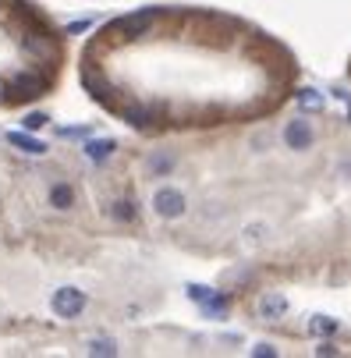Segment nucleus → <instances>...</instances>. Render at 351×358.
<instances>
[{
  "label": "nucleus",
  "instance_id": "1",
  "mask_svg": "<svg viewBox=\"0 0 351 358\" xmlns=\"http://www.w3.org/2000/svg\"><path fill=\"white\" fill-rule=\"evenodd\" d=\"M50 305H54V313H57L61 320H75V316H82V309H85V294H82L78 287H61V291H54Z\"/></svg>",
  "mask_w": 351,
  "mask_h": 358
},
{
  "label": "nucleus",
  "instance_id": "2",
  "mask_svg": "<svg viewBox=\"0 0 351 358\" xmlns=\"http://www.w3.org/2000/svg\"><path fill=\"white\" fill-rule=\"evenodd\" d=\"M153 210H157L164 220H174V217L185 213V195H181L178 188H160V192L153 195Z\"/></svg>",
  "mask_w": 351,
  "mask_h": 358
},
{
  "label": "nucleus",
  "instance_id": "3",
  "mask_svg": "<svg viewBox=\"0 0 351 358\" xmlns=\"http://www.w3.org/2000/svg\"><path fill=\"white\" fill-rule=\"evenodd\" d=\"M313 138H316V131H313L309 117H294V121H287V128H284V142H287V149H309Z\"/></svg>",
  "mask_w": 351,
  "mask_h": 358
},
{
  "label": "nucleus",
  "instance_id": "4",
  "mask_svg": "<svg viewBox=\"0 0 351 358\" xmlns=\"http://www.w3.org/2000/svg\"><path fill=\"white\" fill-rule=\"evenodd\" d=\"M284 313H287V298H284V294L270 291V294L259 298V316H263V320H280Z\"/></svg>",
  "mask_w": 351,
  "mask_h": 358
},
{
  "label": "nucleus",
  "instance_id": "5",
  "mask_svg": "<svg viewBox=\"0 0 351 358\" xmlns=\"http://www.w3.org/2000/svg\"><path fill=\"white\" fill-rule=\"evenodd\" d=\"M8 142H11V145H18L22 152H32V157L46 152V145H43V142H36V138H29V135H22V131H11V135H8Z\"/></svg>",
  "mask_w": 351,
  "mask_h": 358
},
{
  "label": "nucleus",
  "instance_id": "6",
  "mask_svg": "<svg viewBox=\"0 0 351 358\" xmlns=\"http://www.w3.org/2000/svg\"><path fill=\"white\" fill-rule=\"evenodd\" d=\"M50 202H54L57 210H68L71 202H75V192H71V185H54V188H50Z\"/></svg>",
  "mask_w": 351,
  "mask_h": 358
},
{
  "label": "nucleus",
  "instance_id": "7",
  "mask_svg": "<svg viewBox=\"0 0 351 358\" xmlns=\"http://www.w3.org/2000/svg\"><path fill=\"white\" fill-rule=\"evenodd\" d=\"M85 152H89L92 160H107L110 152H114V142H107V138H103V142H89V145H85Z\"/></svg>",
  "mask_w": 351,
  "mask_h": 358
},
{
  "label": "nucleus",
  "instance_id": "8",
  "mask_svg": "<svg viewBox=\"0 0 351 358\" xmlns=\"http://www.w3.org/2000/svg\"><path fill=\"white\" fill-rule=\"evenodd\" d=\"M89 355H117V344L107 341V337H99V341L89 344Z\"/></svg>",
  "mask_w": 351,
  "mask_h": 358
},
{
  "label": "nucleus",
  "instance_id": "9",
  "mask_svg": "<svg viewBox=\"0 0 351 358\" xmlns=\"http://www.w3.org/2000/svg\"><path fill=\"white\" fill-rule=\"evenodd\" d=\"M43 124H46V114H29V117H25V128H29V131H36V128H43Z\"/></svg>",
  "mask_w": 351,
  "mask_h": 358
},
{
  "label": "nucleus",
  "instance_id": "10",
  "mask_svg": "<svg viewBox=\"0 0 351 358\" xmlns=\"http://www.w3.org/2000/svg\"><path fill=\"white\" fill-rule=\"evenodd\" d=\"M171 167H174L171 157H157V160H153V174H164V171H171Z\"/></svg>",
  "mask_w": 351,
  "mask_h": 358
},
{
  "label": "nucleus",
  "instance_id": "11",
  "mask_svg": "<svg viewBox=\"0 0 351 358\" xmlns=\"http://www.w3.org/2000/svg\"><path fill=\"white\" fill-rule=\"evenodd\" d=\"M121 220H131V210H128V202H117V210H114Z\"/></svg>",
  "mask_w": 351,
  "mask_h": 358
},
{
  "label": "nucleus",
  "instance_id": "12",
  "mask_svg": "<svg viewBox=\"0 0 351 358\" xmlns=\"http://www.w3.org/2000/svg\"><path fill=\"white\" fill-rule=\"evenodd\" d=\"M4 99H11V96H8V85L0 82V103H4Z\"/></svg>",
  "mask_w": 351,
  "mask_h": 358
},
{
  "label": "nucleus",
  "instance_id": "13",
  "mask_svg": "<svg viewBox=\"0 0 351 358\" xmlns=\"http://www.w3.org/2000/svg\"><path fill=\"white\" fill-rule=\"evenodd\" d=\"M348 78H351V61H348Z\"/></svg>",
  "mask_w": 351,
  "mask_h": 358
}]
</instances>
